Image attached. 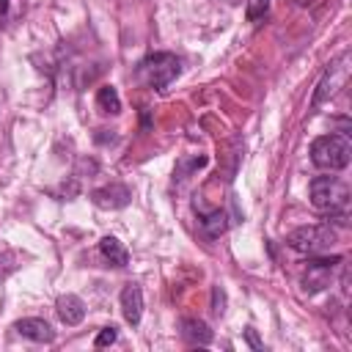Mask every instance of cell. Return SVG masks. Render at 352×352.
Segmentation results:
<instances>
[{
    "mask_svg": "<svg viewBox=\"0 0 352 352\" xmlns=\"http://www.w3.org/2000/svg\"><path fill=\"white\" fill-rule=\"evenodd\" d=\"M341 258L333 256V258H311L305 272H302V289L308 294H319L330 286V278H333V267L338 264Z\"/></svg>",
    "mask_w": 352,
    "mask_h": 352,
    "instance_id": "obj_6",
    "label": "cell"
},
{
    "mask_svg": "<svg viewBox=\"0 0 352 352\" xmlns=\"http://www.w3.org/2000/svg\"><path fill=\"white\" fill-rule=\"evenodd\" d=\"M179 72H182V60H179L173 52H151V55L143 58L140 66H138V77H140L148 88H154V91L168 88V85L176 80Z\"/></svg>",
    "mask_w": 352,
    "mask_h": 352,
    "instance_id": "obj_4",
    "label": "cell"
},
{
    "mask_svg": "<svg viewBox=\"0 0 352 352\" xmlns=\"http://www.w3.org/2000/svg\"><path fill=\"white\" fill-rule=\"evenodd\" d=\"M352 146L346 135H319L311 143V162L322 170H344L349 165Z\"/></svg>",
    "mask_w": 352,
    "mask_h": 352,
    "instance_id": "obj_2",
    "label": "cell"
},
{
    "mask_svg": "<svg viewBox=\"0 0 352 352\" xmlns=\"http://www.w3.org/2000/svg\"><path fill=\"white\" fill-rule=\"evenodd\" d=\"M286 245L297 253H305V256H322L336 245V231L330 228V223L300 226V228L286 234Z\"/></svg>",
    "mask_w": 352,
    "mask_h": 352,
    "instance_id": "obj_3",
    "label": "cell"
},
{
    "mask_svg": "<svg viewBox=\"0 0 352 352\" xmlns=\"http://www.w3.org/2000/svg\"><path fill=\"white\" fill-rule=\"evenodd\" d=\"M116 338H118V330L110 324V327H102L99 333H96V338H94V346L96 349H102V346H110V344H116Z\"/></svg>",
    "mask_w": 352,
    "mask_h": 352,
    "instance_id": "obj_16",
    "label": "cell"
},
{
    "mask_svg": "<svg viewBox=\"0 0 352 352\" xmlns=\"http://www.w3.org/2000/svg\"><path fill=\"white\" fill-rule=\"evenodd\" d=\"M6 8H8V0H0V14H6Z\"/></svg>",
    "mask_w": 352,
    "mask_h": 352,
    "instance_id": "obj_19",
    "label": "cell"
},
{
    "mask_svg": "<svg viewBox=\"0 0 352 352\" xmlns=\"http://www.w3.org/2000/svg\"><path fill=\"white\" fill-rule=\"evenodd\" d=\"M212 311H214L217 316H223V314H226V292H223L220 286H214V289H212Z\"/></svg>",
    "mask_w": 352,
    "mask_h": 352,
    "instance_id": "obj_17",
    "label": "cell"
},
{
    "mask_svg": "<svg viewBox=\"0 0 352 352\" xmlns=\"http://www.w3.org/2000/svg\"><path fill=\"white\" fill-rule=\"evenodd\" d=\"M55 311H58V319L66 327H74L85 319V302L77 294H60L58 302H55Z\"/></svg>",
    "mask_w": 352,
    "mask_h": 352,
    "instance_id": "obj_10",
    "label": "cell"
},
{
    "mask_svg": "<svg viewBox=\"0 0 352 352\" xmlns=\"http://www.w3.org/2000/svg\"><path fill=\"white\" fill-rule=\"evenodd\" d=\"M14 330L28 338V341H36V344H52L55 341V330L50 327V322L38 319V316H28V319H19L14 324Z\"/></svg>",
    "mask_w": 352,
    "mask_h": 352,
    "instance_id": "obj_8",
    "label": "cell"
},
{
    "mask_svg": "<svg viewBox=\"0 0 352 352\" xmlns=\"http://www.w3.org/2000/svg\"><path fill=\"white\" fill-rule=\"evenodd\" d=\"M91 201H94L99 209H124V206L132 201V192H129L126 184L110 182V184L94 190V192H91Z\"/></svg>",
    "mask_w": 352,
    "mask_h": 352,
    "instance_id": "obj_7",
    "label": "cell"
},
{
    "mask_svg": "<svg viewBox=\"0 0 352 352\" xmlns=\"http://www.w3.org/2000/svg\"><path fill=\"white\" fill-rule=\"evenodd\" d=\"M96 107L102 113H107V116H118L121 113V96H118V91L113 85H102L96 91Z\"/></svg>",
    "mask_w": 352,
    "mask_h": 352,
    "instance_id": "obj_14",
    "label": "cell"
},
{
    "mask_svg": "<svg viewBox=\"0 0 352 352\" xmlns=\"http://www.w3.org/2000/svg\"><path fill=\"white\" fill-rule=\"evenodd\" d=\"M349 69H352V55L349 52H341L319 77L316 88H314V99H311V110H319L324 102H330L349 80Z\"/></svg>",
    "mask_w": 352,
    "mask_h": 352,
    "instance_id": "obj_5",
    "label": "cell"
},
{
    "mask_svg": "<svg viewBox=\"0 0 352 352\" xmlns=\"http://www.w3.org/2000/svg\"><path fill=\"white\" fill-rule=\"evenodd\" d=\"M182 336L190 344H198V346L212 344V330H209V324L204 319H184L182 322Z\"/></svg>",
    "mask_w": 352,
    "mask_h": 352,
    "instance_id": "obj_12",
    "label": "cell"
},
{
    "mask_svg": "<svg viewBox=\"0 0 352 352\" xmlns=\"http://www.w3.org/2000/svg\"><path fill=\"white\" fill-rule=\"evenodd\" d=\"M121 314H124V319L132 327L140 324V316H143V292H140L138 283H126L121 289Z\"/></svg>",
    "mask_w": 352,
    "mask_h": 352,
    "instance_id": "obj_9",
    "label": "cell"
},
{
    "mask_svg": "<svg viewBox=\"0 0 352 352\" xmlns=\"http://www.w3.org/2000/svg\"><path fill=\"white\" fill-rule=\"evenodd\" d=\"M308 195H311V204L319 209V212H327V214H346V206H349V187L344 179L338 176H316L311 179L308 184Z\"/></svg>",
    "mask_w": 352,
    "mask_h": 352,
    "instance_id": "obj_1",
    "label": "cell"
},
{
    "mask_svg": "<svg viewBox=\"0 0 352 352\" xmlns=\"http://www.w3.org/2000/svg\"><path fill=\"white\" fill-rule=\"evenodd\" d=\"M270 8V0H248V8H245V16L248 22H258Z\"/></svg>",
    "mask_w": 352,
    "mask_h": 352,
    "instance_id": "obj_15",
    "label": "cell"
},
{
    "mask_svg": "<svg viewBox=\"0 0 352 352\" xmlns=\"http://www.w3.org/2000/svg\"><path fill=\"white\" fill-rule=\"evenodd\" d=\"M245 338H248V344H250L253 349H261V341H258V336H256V330H253V327H248V330H245Z\"/></svg>",
    "mask_w": 352,
    "mask_h": 352,
    "instance_id": "obj_18",
    "label": "cell"
},
{
    "mask_svg": "<svg viewBox=\"0 0 352 352\" xmlns=\"http://www.w3.org/2000/svg\"><path fill=\"white\" fill-rule=\"evenodd\" d=\"M99 253H102L113 267H126V264H129V253H126L124 242H118L116 236H102V239H99Z\"/></svg>",
    "mask_w": 352,
    "mask_h": 352,
    "instance_id": "obj_11",
    "label": "cell"
},
{
    "mask_svg": "<svg viewBox=\"0 0 352 352\" xmlns=\"http://www.w3.org/2000/svg\"><path fill=\"white\" fill-rule=\"evenodd\" d=\"M198 223H201V228H204V234L206 236H220V234H226V228H228V217H226V212L223 209H212V212H201L198 214Z\"/></svg>",
    "mask_w": 352,
    "mask_h": 352,
    "instance_id": "obj_13",
    "label": "cell"
}]
</instances>
